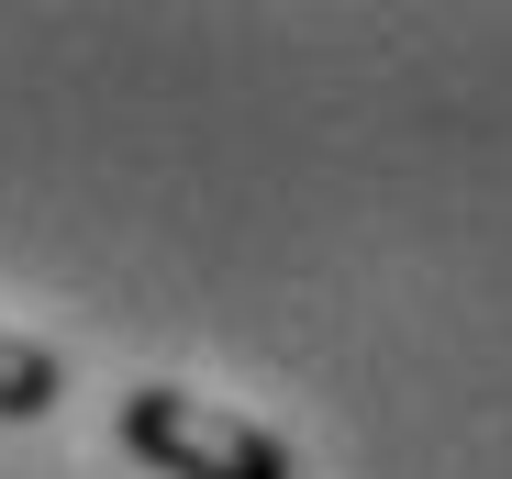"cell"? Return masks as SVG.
I'll return each instance as SVG.
<instances>
[{
  "label": "cell",
  "mask_w": 512,
  "mask_h": 479,
  "mask_svg": "<svg viewBox=\"0 0 512 479\" xmlns=\"http://www.w3.org/2000/svg\"><path fill=\"white\" fill-rule=\"evenodd\" d=\"M112 446H123L134 468H156V479H301V457L256 424V413L212 402V390H179V379L123 390Z\"/></svg>",
  "instance_id": "1"
},
{
  "label": "cell",
  "mask_w": 512,
  "mask_h": 479,
  "mask_svg": "<svg viewBox=\"0 0 512 479\" xmlns=\"http://www.w3.org/2000/svg\"><path fill=\"white\" fill-rule=\"evenodd\" d=\"M67 402V368H56V346H34V335H0V424H45Z\"/></svg>",
  "instance_id": "2"
}]
</instances>
